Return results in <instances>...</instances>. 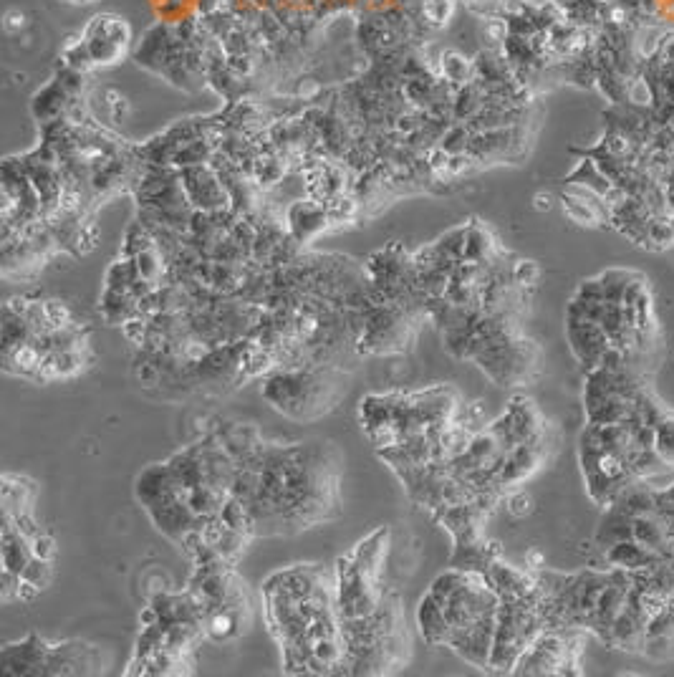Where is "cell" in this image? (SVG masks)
<instances>
[{
	"label": "cell",
	"instance_id": "obj_21",
	"mask_svg": "<svg viewBox=\"0 0 674 677\" xmlns=\"http://www.w3.org/2000/svg\"><path fill=\"white\" fill-rule=\"evenodd\" d=\"M674 246V225L672 218L667 215H654L647 225V240H644V248L649 251H667Z\"/></svg>",
	"mask_w": 674,
	"mask_h": 677
},
{
	"label": "cell",
	"instance_id": "obj_19",
	"mask_svg": "<svg viewBox=\"0 0 674 677\" xmlns=\"http://www.w3.org/2000/svg\"><path fill=\"white\" fill-rule=\"evenodd\" d=\"M498 246L488 228L480 223L468 225V238H465V261L468 263H490L498 256Z\"/></svg>",
	"mask_w": 674,
	"mask_h": 677
},
{
	"label": "cell",
	"instance_id": "obj_28",
	"mask_svg": "<svg viewBox=\"0 0 674 677\" xmlns=\"http://www.w3.org/2000/svg\"><path fill=\"white\" fill-rule=\"evenodd\" d=\"M508 503H510L508 508H510V513H513V516H526V513H531V508H533L531 498H528L526 493H521V491L510 493Z\"/></svg>",
	"mask_w": 674,
	"mask_h": 677
},
{
	"label": "cell",
	"instance_id": "obj_1",
	"mask_svg": "<svg viewBox=\"0 0 674 677\" xmlns=\"http://www.w3.org/2000/svg\"><path fill=\"white\" fill-rule=\"evenodd\" d=\"M235 465L233 498L248 508L253 536L298 534L339 516L341 458L331 443H263Z\"/></svg>",
	"mask_w": 674,
	"mask_h": 677
},
{
	"label": "cell",
	"instance_id": "obj_17",
	"mask_svg": "<svg viewBox=\"0 0 674 677\" xmlns=\"http://www.w3.org/2000/svg\"><path fill=\"white\" fill-rule=\"evenodd\" d=\"M417 624H420V632L425 637L427 645L432 647H447V637H450V624H447L445 609L442 604L432 597L430 592L422 597L420 607H417Z\"/></svg>",
	"mask_w": 674,
	"mask_h": 677
},
{
	"label": "cell",
	"instance_id": "obj_9",
	"mask_svg": "<svg viewBox=\"0 0 674 677\" xmlns=\"http://www.w3.org/2000/svg\"><path fill=\"white\" fill-rule=\"evenodd\" d=\"M107 655L101 647L81 640L48 642L43 655V675H101L107 672Z\"/></svg>",
	"mask_w": 674,
	"mask_h": 677
},
{
	"label": "cell",
	"instance_id": "obj_5",
	"mask_svg": "<svg viewBox=\"0 0 674 677\" xmlns=\"http://www.w3.org/2000/svg\"><path fill=\"white\" fill-rule=\"evenodd\" d=\"M387 551L389 528L379 526L336 561V604L341 619L364 617L379 607L384 597L382 574Z\"/></svg>",
	"mask_w": 674,
	"mask_h": 677
},
{
	"label": "cell",
	"instance_id": "obj_6",
	"mask_svg": "<svg viewBox=\"0 0 674 677\" xmlns=\"http://www.w3.org/2000/svg\"><path fill=\"white\" fill-rule=\"evenodd\" d=\"M341 395L331 369H283L263 384V397L273 410L293 420H314L334 410Z\"/></svg>",
	"mask_w": 674,
	"mask_h": 677
},
{
	"label": "cell",
	"instance_id": "obj_7",
	"mask_svg": "<svg viewBox=\"0 0 674 677\" xmlns=\"http://www.w3.org/2000/svg\"><path fill=\"white\" fill-rule=\"evenodd\" d=\"M543 630H546V622H543L541 607H538V584L531 597L500 599L498 627H495L488 670L513 672L515 662L521 660L523 652L538 640Z\"/></svg>",
	"mask_w": 674,
	"mask_h": 677
},
{
	"label": "cell",
	"instance_id": "obj_3",
	"mask_svg": "<svg viewBox=\"0 0 674 677\" xmlns=\"http://www.w3.org/2000/svg\"><path fill=\"white\" fill-rule=\"evenodd\" d=\"M430 594L445 609L450 637L447 647L478 670H488L498 627L500 597L478 571L447 569L432 582Z\"/></svg>",
	"mask_w": 674,
	"mask_h": 677
},
{
	"label": "cell",
	"instance_id": "obj_18",
	"mask_svg": "<svg viewBox=\"0 0 674 677\" xmlns=\"http://www.w3.org/2000/svg\"><path fill=\"white\" fill-rule=\"evenodd\" d=\"M0 556H3V571L23 574L26 566L36 559L28 536H23L13 523H3V544H0Z\"/></svg>",
	"mask_w": 674,
	"mask_h": 677
},
{
	"label": "cell",
	"instance_id": "obj_10",
	"mask_svg": "<svg viewBox=\"0 0 674 677\" xmlns=\"http://www.w3.org/2000/svg\"><path fill=\"white\" fill-rule=\"evenodd\" d=\"M566 336L568 347L574 352V357L579 359L581 367L586 372H591L594 367H599L601 359L606 357V352L611 349L609 336L601 329L599 321L591 319L581 306H576L574 301L568 304L566 311Z\"/></svg>",
	"mask_w": 674,
	"mask_h": 677
},
{
	"label": "cell",
	"instance_id": "obj_29",
	"mask_svg": "<svg viewBox=\"0 0 674 677\" xmlns=\"http://www.w3.org/2000/svg\"><path fill=\"white\" fill-rule=\"evenodd\" d=\"M3 28H6L8 33H21L23 28H26V16H23L21 11H8Z\"/></svg>",
	"mask_w": 674,
	"mask_h": 677
},
{
	"label": "cell",
	"instance_id": "obj_24",
	"mask_svg": "<svg viewBox=\"0 0 674 677\" xmlns=\"http://www.w3.org/2000/svg\"><path fill=\"white\" fill-rule=\"evenodd\" d=\"M23 579H26V582H31L33 587H38V589H46L48 584H51V576H54V569H51V561L48 559H33L31 564L26 566V571H23Z\"/></svg>",
	"mask_w": 674,
	"mask_h": 677
},
{
	"label": "cell",
	"instance_id": "obj_2",
	"mask_svg": "<svg viewBox=\"0 0 674 677\" xmlns=\"http://www.w3.org/2000/svg\"><path fill=\"white\" fill-rule=\"evenodd\" d=\"M268 630L283 652V670L316 675V647L341 637L336 574L321 564H293L263 584Z\"/></svg>",
	"mask_w": 674,
	"mask_h": 677
},
{
	"label": "cell",
	"instance_id": "obj_23",
	"mask_svg": "<svg viewBox=\"0 0 674 677\" xmlns=\"http://www.w3.org/2000/svg\"><path fill=\"white\" fill-rule=\"evenodd\" d=\"M134 266H137L139 271V278H144V281H149L152 286H157V283L162 281V263H160V253H157V248L149 246L144 248L142 253H139L137 258H132Z\"/></svg>",
	"mask_w": 674,
	"mask_h": 677
},
{
	"label": "cell",
	"instance_id": "obj_26",
	"mask_svg": "<svg viewBox=\"0 0 674 677\" xmlns=\"http://www.w3.org/2000/svg\"><path fill=\"white\" fill-rule=\"evenodd\" d=\"M538 276H541V271H538V266L533 261H515L513 263V281L518 283V286L533 288V286H536Z\"/></svg>",
	"mask_w": 674,
	"mask_h": 677
},
{
	"label": "cell",
	"instance_id": "obj_4",
	"mask_svg": "<svg viewBox=\"0 0 674 677\" xmlns=\"http://www.w3.org/2000/svg\"><path fill=\"white\" fill-rule=\"evenodd\" d=\"M346 675H392L409 660V635L402 602L384 592L374 612L341 619Z\"/></svg>",
	"mask_w": 674,
	"mask_h": 677
},
{
	"label": "cell",
	"instance_id": "obj_20",
	"mask_svg": "<svg viewBox=\"0 0 674 677\" xmlns=\"http://www.w3.org/2000/svg\"><path fill=\"white\" fill-rule=\"evenodd\" d=\"M566 182H571V185L589 187V190H594L596 195H601V198H606V195L611 192V187H614V182H611L609 177L599 170V165H596L591 157H584V160L579 162V167H576V170L566 177Z\"/></svg>",
	"mask_w": 674,
	"mask_h": 677
},
{
	"label": "cell",
	"instance_id": "obj_16",
	"mask_svg": "<svg viewBox=\"0 0 674 677\" xmlns=\"http://www.w3.org/2000/svg\"><path fill=\"white\" fill-rule=\"evenodd\" d=\"M36 483L23 475H3V518H18L33 513Z\"/></svg>",
	"mask_w": 674,
	"mask_h": 677
},
{
	"label": "cell",
	"instance_id": "obj_11",
	"mask_svg": "<svg viewBox=\"0 0 674 677\" xmlns=\"http://www.w3.org/2000/svg\"><path fill=\"white\" fill-rule=\"evenodd\" d=\"M632 587H634V582H632V574H629V571L611 569L609 584H606L604 592H601L599 604H596V609H594V617H591V622H589V632L599 637L604 645H606V640H609L611 627H614L616 617L621 614V609L627 607V599H629V594H632Z\"/></svg>",
	"mask_w": 674,
	"mask_h": 677
},
{
	"label": "cell",
	"instance_id": "obj_22",
	"mask_svg": "<svg viewBox=\"0 0 674 677\" xmlns=\"http://www.w3.org/2000/svg\"><path fill=\"white\" fill-rule=\"evenodd\" d=\"M654 450L664 465H674V412H667L654 427Z\"/></svg>",
	"mask_w": 674,
	"mask_h": 677
},
{
	"label": "cell",
	"instance_id": "obj_15",
	"mask_svg": "<svg viewBox=\"0 0 674 677\" xmlns=\"http://www.w3.org/2000/svg\"><path fill=\"white\" fill-rule=\"evenodd\" d=\"M248 609L213 607L205 612V637L213 642H230L243 635Z\"/></svg>",
	"mask_w": 674,
	"mask_h": 677
},
{
	"label": "cell",
	"instance_id": "obj_14",
	"mask_svg": "<svg viewBox=\"0 0 674 677\" xmlns=\"http://www.w3.org/2000/svg\"><path fill=\"white\" fill-rule=\"evenodd\" d=\"M604 551V561L609 569H619V571H629V574H634V571H642V569H649V566L659 564L657 554H652V551L647 549V546H642L639 541L634 539H621L616 541V544L606 546Z\"/></svg>",
	"mask_w": 674,
	"mask_h": 677
},
{
	"label": "cell",
	"instance_id": "obj_25",
	"mask_svg": "<svg viewBox=\"0 0 674 677\" xmlns=\"http://www.w3.org/2000/svg\"><path fill=\"white\" fill-rule=\"evenodd\" d=\"M455 6H452V0H425V6H422V16L432 23V26H442L447 23V18L452 16Z\"/></svg>",
	"mask_w": 674,
	"mask_h": 677
},
{
	"label": "cell",
	"instance_id": "obj_30",
	"mask_svg": "<svg viewBox=\"0 0 674 677\" xmlns=\"http://www.w3.org/2000/svg\"><path fill=\"white\" fill-rule=\"evenodd\" d=\"M551 195L548 192H538L536 195V208L538 210H551Z\"/></svg>",
	"mask_w": 674,
	"mask_h": 677
},
{
	"label": "cell",
	"instance_id": "obj_27",
	"mask_svg": "<svg viewBox=\"0 0 674 677\" xmlns=\"http://www.w3.org/2000/svg\"><path fill=\"white\" fill-rule=\"evenodd\" d=\"M31 546H33V554L38 556V559H54L56 556V541L51 539V536L48 534H38V536H33L31 539Z\"/></svg>",
	"mask_w": 674,
	"mask_h": 677
},
{
	"label": "cell",
	"instance_id": "obj_12",
	"mask_svg": "<svg viewBox=\"0 0 674 677\" xmlns=\"http://www.w3.org/2000/svg\"><path fill=\"white\" fill-rule=\"evenodd\" d=\"M46 645L48 642L38 635H28L26 640L6 645L0 652V667L6 675H43Z\"/></svg>",
	"mask_w": 674,
	"mask_h": 677
},
{
	"label": "cell",
	"instance_id": "obj_13",
	"mask_svg": "<svg viewBox=\"0 0 674 677\" xmlns=\"http://www.w3.org/2000/svg\"><path fill=\"white\" fill-rule=\"evenodd\" d=\"M329 220V210L319 200H301V203L288 208V228L296 243H306L314 235H319L326 228Z\"/></svg>",
	"mask_w": 674,
	"mask_h": 677
},
{
	"label": "cell",
	"instance_id": "obj_8",
	"mask_svg": "<svg viewBox=\"0 0 674 677\" xmlns=\"http://www.w3.org/2000/svg\"><path fill=\"white\" fill-rule=\"evenodd\" d=\"M581 630H543L515 662L513 675H579Z\"/></svg>",
	"mask_w": 674,
	"mask_h": 677
}]
</instances>
